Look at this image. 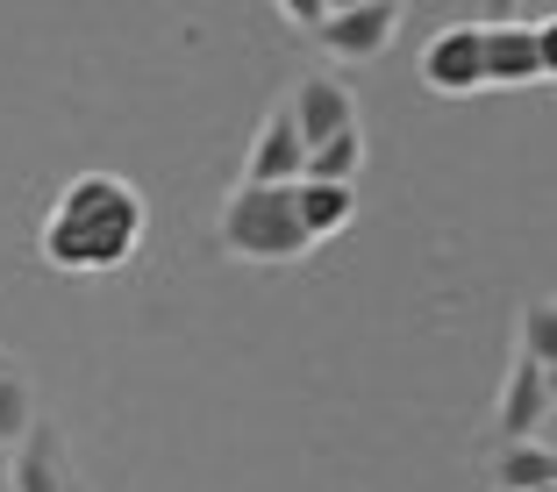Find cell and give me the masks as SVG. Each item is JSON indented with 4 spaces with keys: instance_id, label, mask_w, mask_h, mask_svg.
Returning a JSON list of instances; mask_svg holds the SVG:
<instances>
[{
    "instance_id": "1",
    "label": "cell",
    "mask_w": 557,
    "mask_h": 492,
    "mask_svg": "<svg viewBox=\"0 0 557 492\" xmlns=\"http://www.w3.org/2000/svg\"><path fill=\"white\" fill-rule=\"evenodd\" d=\"M144 229H150V207L122 172H79L65 179L58 207L44 214V264L72 272V279H94V272H122V264L144 250Z\"/></svg>"
},
{
    "instance_id": "2",
    "label": "cell",
    "mask_w": 557,
    "mask_h": 492,
    "mask_svg": "<svg viewBox=\"0 0 557 492\" xmlns=\"http://www.w3.org/2000/svg\"><path fill=\"white\" fill-rule=\"evenodd\" d=\"M222 250L244 264L308 257V236L294 222V186H230V200H222Z\"/></svg>"
},
{
    "instance_id": "3",
    "label": "cell",
    "mask_w": 557,
    "mask_h": 492,
    "mask_svg": "<svg viewBox=\"0 0 557 492\" xmlns=\"http://www.w3.org/2000/svg\"><path fill=\"white\" fill-rule=\"evenodd\" d=\"M486 86H550L557 79V15L543 22H479Z\"/></svg>"
},
{
    "instance_id": "4",
    "label": "cell",
    "mask_w": 557,
    "mask_h": 492,
    "mask_svg": "<svg viewBox=\"0 0 557 492\" xmlns=\"http://www.w3.org/2000/svg\"><path fill=\"white\" fill-rule=\"evenodd\" d=\"M550 371L557 364L515 357L508 386H500V407H493V436H500V443H550V414H557Z\"/></svg>"
},
{
    "instance_id": "5",
    "label": "cell",
    "mask_w": 557,
    "mask_h": 492,
    "mask_svg": "<svg viewBox=\"0 0 557 492\" xmlns=\"http://www.w3.org/2000/svg\"><path fill=\"white\" fill-rule=\"evenodd\" d=\"M394 36H400L394 0H350V8H329V22L314 29V43H322L336 65H372V58H386Z\"/></svg>"
},
{
    "instance_id": "6",
    "label": "cell",
    "mask_w": 557,
    "mask_h": 492,
    "mask_svg": "<svg viewBox=\"0 0 557 492\" xmlns=\"http://www.w3.org/2000/svg\"><path fill=\"white\" fill-rule=\"evenodd\" d=\"M422 86L443 100H465L486 86V65H479V22H450L422 43Z\"/></svg>"
},
{
    "instance_id": "7",
    "label": "cell",
    "mask_w": 557,
    "mask_h": 492,
    "mask_svg": "<svg viewBox=\"0 0 557 492\" xmlns=\"http://www.w3.org/2000/svg\"><path fill=\"white\" fill-rule=\"evenodd\" d=\"M278 108H286V122H294L300 150H314V143H329V136L358 129V100L344 93V79H329V72H314V79H300L294 93L278 100Z\"/></svg>"
},
{
    "instance_id": "8",
    "label": "cell",
    "mask_w": 557,
    "mask_h": 492,
    "mask_svg": "<svg viewBox=\"0 0 557 492\" xmlns=\"http://www.w3.org/2000/svg\"><path fill=\"white\" fill-rule=\"evenodd\" d=\"M300 164H308V150H300L286 108H272V115L258 122V136H250V150H244V179L236 186H300Z\"/></svg>"
},
{
    "instance_id": "9",
    "label": "cell",
    "mask_w": 557,
    "mask_h": 492,
    "mask_svg": "<svg viewBox=\"0 0 557 492\" xmlns=\"http://www.w3.org/2000/svg\"><path fill=\"white\" fill-rule=\"evenodd\" d=\"M8 492H72V464H65V443H58V428L36 421L29 436L15 443V464H8Z\"/></svg>"
},
{
    "instance_id": "10",
    "label": "cell",
    "mask_w": 557,
    "mask_h": 492,
    "mask_svg": "<svg viewBox=\"0 0 557 492\" xmlns=\"http://www.w3.org/2000/svg\"><path fill=\"white\" fill-rule=\"evenodd\" d=\"M294 222H300V236H308V250L329 243V236H344L350 222H358V186L300 179V186H294Z\"/></svg>"
},
{
    "instance_id": "11",
    "label": "cell",
    "mask_w": 557,
    "mask_h": 492,
    "mask_svg": "<svg viewBox=\"0 0 557 492\" xmlns=\"http://www.w3.org/2000/svg\"><path fill=\"white\" fill-rule=\"evenodd\" d=\"M486 471H493V492H557V450L550 443H500Z\"/></svg>"
},
{
    "instance_id": "12",
    "label": "cell",
    "mask_w": 557,
    "mask_h": 492,
    "mask_svg": "<svg viewBox=\"0 0 557 492\" xmlns=\"http://www.w3.org/2000/svg\"><path fill=\"white\" fill-rule=\"evenodd\" d=\"M364 172V129H344L329 136V143L308 150V164H300V179H322V186H358Z\"/></svg>"
},
{
    "instance_id": "13",
    "label": "cell",
    "mask_w": 557,
    "mask_h": 492,
    "mask_svg": "<svg viewBox=\"0 0 557 492\" xmlns=\"http://www.w3.org/2000/svg\"><path fill=\"white\" fill-rule=\"evenodd\" d=\"M29 428H36V393H29V378L0 357V450H15Z\"/></svg>"
},
{
    "instance_id": "14",
    "label": "cell",
    "mask_w": 557,
    "mask_h": 492,
    "mask_svg": "<svg viewBox=\"0 0 557 492\" xmlns=\"http://www.w3.org/2000/svg\"><path fill=\"white\" fill-rule=\"evenodd\" d=\"M550 336H557V307H550V300H529V307H522V350H515V357L550 364Z\"/></svg>"
},
{
    "instance_id": "15",
    "label": "cell",
    "mask_w": 557,
    "mask_h": 492,
    "mask_svg": "<svg viewBox=\"0 0 557 492\" xmlns=\"http://www.w3.org/2000/svg\"><path fill=\"white\" fill-rule=\"evenodd\" d=\"M278 15H286V22H294V29H322V22H329V0H286V8H278Z\"/></svg>"
},
{
    "instance_id": "16",
    "label": "cell",
    "mask_w": 557,
    "mask_h": 492,
    "mask_svg": "<svg viewBox=\"0 0 557 492\" xmlns=\"http://www.w3.org/2000/svg\"><path fill=\"white\" fill-rule=\"evenodd\" d=\"M0 492H8V478H0Z\"/></svg>"
}]
</instances>
